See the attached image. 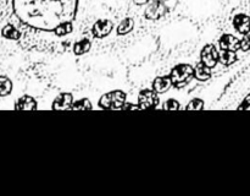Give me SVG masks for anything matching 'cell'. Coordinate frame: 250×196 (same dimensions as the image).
Listing matches in <instances>:
<instances>
[{
  "instance_id": "26",
  "label": "cell",
  "mask_w": 250,
  "mask_h": 196,
  "mask_svg": "<svg viewBox=\"0 0 250 196\" xmlns=\"http://www.w3.org/2000/svg\"><path fill=\"white\" fill-rule=\"evenodd\" d=\"M156 1H163V2H165L166 0H156Z\"/></svg>"
},
{
  "instance_id": "9",
  "label": "cell",
  "mask_w": 250,
  "mask_h": 196,
  "mask_svg": "<svg viewBox=\"0 0 250 196\" xmlns=\"http://www.w3.org/2000/svg\"><path fill=\"white\" fill-rule=\"evenodd\" d=\"M232 24H233L234 29L238 33L246 34L250 31V16L247 14H237L234 15L233 20H232Z\"/></svg>"
},
{
  "instance_id": "18",
  "label": "cell",
  "mask_w": 250,
  "mask_h": 196,
  "mask_svg": "<svg viewBox=\"0 0 250 196\" xmlns=\"http://www.w3.org/2000/svg\"><path fill=\"white\" fill-rule=\"evenodd\" d=\"M134 28V20L132 17H125L121 22L119 24L116 28V33L119 36H125V34H128L133 31Z\"/></svg>"
},
{
  "instance_id": "5",
  "label": "cell",
  "mask_w": 250,
  "mask_h": 196,
  "mask_svg": "<svg viewBox=\"0 0 250 196\" xmlns=\"http://www.w3.org/2000/svg\"><path fill=\"white\" fill-rule=\"evenodd\" d=\"M114 29V22L109 19H98L92 26V34L95 38H105Z\"/></svg>"
},
{
  "instance_id": "11",
  "label": "cell",
  "mask_w": 250,
  "mask_h": 196,
  "mask_svg": "<svg viewBox=\"0 0 250 196\" xmlns=\"http://www.w3.org/2000/svg\"><path fill=\"white\" fill-rule=\"evenodd\" d=\"M75 31V26L73 22H62V24H58L53 32V37L56 38L58 41H61L62 38H66L67 36L73 33Z\"/></svg>"
},
{
  "instance_id": "10",
  "label": "cell",
  "mask_w": 250,
  "mask_h": 196,
  "mask_svg": "<svg viewBox=\"0 0 250 196\" xmlns=\"http://www.w3.org/2000/svg\"><path fill=\"white\" fill-rule=\"evenodd\" d=\"M73 104V96L71 93H61L53 102V109H71Z\"/></svg>"
},
{
  "instance_id": "14",
  "label": "cell",
  "mask_w": 250,
  "mask_h": 196,
  "mask_svg": "<svg viewBox=\"0 0 250 196\" xmlns=\"http://www.w3.org/2000/svg\"><path fill=\"white\" fill-rule=\"evenodd\" d=\"M211 75H212L211 69H210L209 66L205 65V64H203L202 61L195 65L194 77L197 78L198 81H200V82H205V81H208L211 78Z\"/></svg>"
},
{
  "instance_id": "23",
  "label": "cell",
  "mask_w": 250,
  "mask_h": 196,
  "mask_svg": "<svg viewBox=\"0 0 250 196\" xmlns=\"http://www.w3.org/2000/svg\"><path fill=\"white\" fill-rule=\"evenodd\" d=\"M164 108L167 110H177L180 109V103H178L176 99L170 98V99H167L165 103H164Z\"/></svg>"
},
{
  "instance_id": "17",
  "label": "cell",
  "mask_w": 250,
  "mask_h": 196,
  "mask_svg": "<svg viewBox=\"0 0 250 196\" xmlns=\"http://www.w3.org/2000/svg\"><path fill=\"white\" fill-rule=\"evenodd\" d=\"M92 48V42L88 38H82L80 41L73 43V54L76 55H83V54L88 53Z\"/></svg>"
},
{
  "instance_id": "8",
  "label": "cell",
  "mask_w": 250,
  "mask_h": 196,
  "mask_svg": "<svg viewBox=\"0 0 250 196\" xmlns=\"http://www.w3.org/2000/svg\"><path fill=\"white\" fill-rule=\"evenodd\" d=\"M219 46L221 50L237 51L241 48V39L231 33H225L220 37Z\"/></svg>"
},
{
  "instance_id": "19",
  "label": "cell",
  "mask_w": 250,
  "mask_h": 196,
  "mask_svg": "<svg viewBox=\"0 0 250 196\" xmlns=\"http://www.w3.org/2000/svg\"><path fill=\"white\" fill-rule=\"evenodd\" d=\"M12 82L6 76H0V97H6L11 93Z\"/></svg>"
},
{
  "instance_id": "24",
  "label": "cell",
  "mask_w": 250,
  "mask_h": 196,
  "mask_svg": "<svg viewBox=\"0 0 250 196\" xmlns=\"http://www.w3.org/2000/svg\"><path fill=\"white\" fill-rule=\"evenodd\" d=\"M248 108H250V92L248 93V95L244 97V99L242 100L241 104L238 105V109L239 110H244V109H248Z\"/></svg>"
},
{
  "instance_id": "25",
  "label": "cell",
  "mask_w": 250,
  "mask_h": 196,
  "mask_svg": "<svg viewBox=\"0 0 250 196\" xmlns=\"http://www.w3.org/2000/svg\"><path fill=\"white\" fill-rule=\"evenodd\" d=\"M151 0H133V2L138 6H142V5H146L148 2H150Z\"/></svg>"
},
{
  "instance_id": "6",
  "label": "cell",
  "mask_w": 250,
  "mask_h": 196,
  "mask_svg": "<svg viewBox=\"0 0 250 196\" xmlns=\"http://www.w3.org/2000/svg\"><path fill=\"white\" fill-rule=\"evenodd\" d=\"M167 11V7L163 1H156V0H151L148 2L146 11H144V17L150 21H156V20L161 19Z\"/></svg>"
},
{
  "instance_id": "3",
  "label": "cell",
  "mask_w": 250,
  "mask_h": 196,
  "mask_svg": "<svg viewBox=\"0 0 250 196\" xmlns=\"http://www.w3.org/2000/svg\"><path fill=\"white\" fill-rule=\"evenodd\" d=\"M126 93L124 91H111L102 96L99 100V107L104 109H121L126 103Z\"/></svg>"
},
{
  "instance_id": "13",
  "label": "cell",
  "mask_w": 250,
  "mask_h": 196,
  "mask_svg": "<svg viewBox=\"0 0 250 196\" xmlns=\"http://www.w3.org/2000/svg\"><path fill=\"white\" fill-rule=\"evenodd\" d=\"M1 36L4 37L5 39H9V41H20L21 39V31L17 28L15 24H5L4 27L1 28Z\"/></svg>"
},
{
  "instance_id": "15",
  "label": "cell",
  "mask_w": 250,
  "mask_h": 196,
  "mask_svg": "<svg viewBox=\"0 0 250 196\" xmlns=\"http://www.w3.org/2000/svg\"><path fill=\"white\" fill-rule=\"evenodd\" d=\"M38 107V103L31 96H23L20 99H17V102L15 103V109H22V110H33L37 109Z\"/></svg>"
},
{
  "instance_id": "12",
  "label": "cell",
  "mask_w": 250,
  "mask_h": 196,
  "mask_svg": "<svg viewBox=\"0 0 250 196\" xmlns=\"http://www.w3.org/2000/svg\"><path fill=\"white\" fill-rule=\"evenodd\" d=\"M171 86H172V82H171L170 76H159V77H156L155 80H154L153 90L155 91L158 95H160V93L167 92L171 88Z\"/></svg>"
},
{
  "instance_id": "7",
  "label": "cell",
  "mask_w": 250,
  "mask_h": 196,
  "mask_svg": "<svg viewBox=\"0 0 250 196\" xmlns=\"http://www.w3.org/2000/svg\"><path fill=\"white\" fill-rule=\"evenodd\" d=\"M219 53L220 51L217 50L214 44H207L200 53V60L203 64L212 69L219 63Z\"/></svg>"
},
{
  "instance_id": "22",
  "label": "cell",
  "mask_w": 250,
  "mask_h": 196,
  "mask_svg": "<svg viewBox=\"0 0 250 196\" xmlns=\"http://www.w3.org/2000/svg\"><path fill=\"white\" fill-rule=\"evenodd\" d=\"M239 50H243V51H249L250 50V31L248 33L243 34L241 39V48Z\"/></svg>"
},
{
  "instance_id": "16",
  "label": "cell",
  "mask_w": 250,
  "mask_h": 196,
  "mask_svg": "<svg viewBox=\"0 0 250 196\" xmlns=\"http://www.w3.org/2000/svg\"><path fill=\"white\" fill-rule=\"evenodd\" d=\"M238 60L237 51L233 50H221L219 53V63H221L225 66H231Z\"/></svg>"
},
{
  "instance_id": "21",
  "label": "cell",
  "mask_w": 250,
  "mask_h": 196,
  "mask_svg": "<svg viewBox=\"0 0 250 196\" xmlns=\"http://www.w3.org/2000/svg\"><path fill=\"white\" fill-rule=\"evenodd\" d=\"M203 108H204V100L200 99V98H194L187 104L188 110H200Z\"/></svg>"
},
{
  "instance_id": "20",
  "label": "cell",
  "mask_w": 250,
  "mask_h": 196,
  "mask_svg": "<svg viewBox=\"0 0 250 196\" xmlns=\"http://www.w3.org/2000/svg\"><path fill=\"white\" fill-rule=\"evenodd\" d=\"M71 109H92V103H90L89 99H87V98H82V99L77 100V102H73Z\"/></svg>"
},
{
  "instance_id": "2",
  "label": "cell",
  "mask_w": 250,
  "mask_h": 196,
  "mask_svg": "<svg viewBox=\"0 0 250 196\" xmlns=\"http://www.w3.org/2000/svg\"><path fill=\"white\" fill-rule=\"evenodd\" d=\"M168 76L173 87L183 88L194 77V68L189 64H180L171 70Z\"/></svg>"
},
{
  "instance_id": "1",
  "label": "cell",
  "mask_w": 250,
  "mask_h": 196,
  "mask_svg": "<svg viewBox=\"0 0 250 196\" xmlns=\"http://www.w3.org/2000/svg\"><path fill=\"white\" fill-rule=\"evenodd\" d=\"M81 0H0V17L21 31L27 48L48 50V36L58 24L73 22ZM6 22V24H7Z\"/></svg>"
},
{
  "instance_id": "4",
  "label": "cell",
  "mask_w": 250,
  "mask_h": 196,
  "mask_svg": "<svg viewBox=\"0 0 250 196\" xmlns=\"http://www.w3.org/2000/svg\"><path fill=\"white\" fill-rule=\"evenodd\" d=\"M159 104V96L154 90H143L138 95V108L139 109H149L155 108Z\"/></svg>"
}]
</instances>
